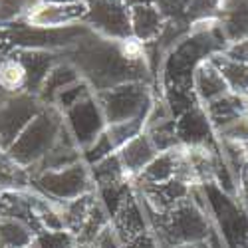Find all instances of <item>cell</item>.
Returning <instances> with one entry per match:
<instances>
[{
  "label": "cell",
  "instance_id": "6da1fadb",
  "mask_svg": "<svg viewBox=\"0 0 248 248\" xmlns=\"http://www.w3.org/2000/svg\"><path fill=\"white\" fill-rule=\"evenodd\" d=\"M70 62L93 92L129 81H147L151 74L147 64H135L123 56L119 40H106L95 34H90L72 48Z\"/></svg>",
  "mask_w": 248,
  "mask_h": 248
},
{
  "label": "cell",
  "instance_id": "7a4b0ae2",
  "mask_svg": "<svg viewBox=\"0 0 248 248\" xmlns=\"http://www.w3.org/2000/svg\"><path fill=\"white\" fill-rule=\"evenodd\" d=\"M147 218L155 232L157 246L161 248L202 242L209 240L213 232V220L206 213V206L199 204L193 199V193L187 201L175 204L165 213L147 211Z\"/></svg>",
  "mask_w": 248,
  "mask_h": 248
},
{
  "label": "cell",
  "instance_id": "3957f363",
  "mask_svg": "<svg viewBox=\"0 0 248 248\" xmlns=\"http://www.w3.org/2000/svg\"><path fill=\"white\" fill-rule=\"evenodd\" d=\"M62 127H64L62 113L56 108L44 106L40 109V113L20 131V135L6 149V153L30 173L50 153L54 143L58 141Z\"/></svg>",
  "mask_w": 248,
  "mask_h": 248
},
{
  "label": "cell",
  "instance_id": "277c9868",
  "mask_svg": "<svg viewBox=\"0 0 248 248\" xmlns=\"http://www.w3.org/2000/svg\"><path fill=\"white\" fill-rule=\"evenodd\" d=\"M93 95L108 125L147 117L153 106V93L147 81H129L109 90L93 92Z\"/></svg>",
  "mask_w": 248,
  "mask_h": 248
},
{
  "label": "cell",
  "instance_id": "5b68a950",
  "mask_svg": "<svg viewBox=\"0 0 248 248\" xmlns=\"http://www.w3.org/2000/svg\"><path fill=\"white\" fill-rule=\"evenodd\" d=\"M93 187L95 185L90 167L84 161H78L64 169L42 171L32 177V189L54 204H64L81 195L93 193Z\"/></svg>",
  "mask_w": 248,
  "mask_h": 248
},
{
  "label": "cell",
  "instance_id": "8992f818",
  "mask_svg": "<svg viewBox=\"0 0 248 248\" xmlns=\"http://www.w3.org/2000/svg\"><path fill=\"white\" fill-rule=\"evenodd\" d=\"M84 26L99 38L125 40L131 36L129 6L123 0H86Z\"/></svg>",
  "mask_w": 248,
  "mask_h": 248
},
{
  "label": "cell",
  "instance_id": "52a82bcc",
  "mask_svg": "<svg viewBox=\"0 0 248 248\" xmlns=\"http://www.w3.org/2000/svg\"><path fill=\"white\" fill-rule=\"evenodd\" d=\"M62 117H64L66 129L70 131V135L74 137V141L78 143V147L81 151L88 149L106 131V125H108L93 92L84 99H79L78 103H74L70 109L62 113Z\"/></svg>",
  "mask_w": 248,
  "mask_h": 248
},
{
  "label": "cell",
  "instance_id": "ba28073f",
  "mask_svg": "<svg viewBox=\"0 0 248 248\" xmlns=\"http://www.w3.org/2000/svg\"><path fill=\"white\" fill-rule=\"evenodd\" d=\"M44 106L32 93H18L0 99V149H8Z\"/></svg>",
  "mask_w": 248,
  "mask_h": 248
},
{
  "label": "cell",
  "instance_id": "9c48e42d",
  "mask_svg": "<svg viewBox=\"0 0 248 248\" xmlns=\"http://www.w3.org/2000/svg\"><path fill=\"white\" fill-rule=\"evenodd\" d=\"M86 10H88L86 2H76V4L40 2L26 14L22 22L34 28H68L76 24H84Z\"/></svg>",
  "mask_w": 248,
  "mask_h": 248
},
{
  "label": "cell",
  "instance_id": "30bf717a",
  "mask_svg": "<svg viewBox=\"0 0 248 248\" xmlns=\"http://www.w3.org/2000/svg\"><path fill=\"white\" fill-rule=\"evenodd\" d=\"M111 226L117 232L121 244L125 246L127 242H131L133 238L141 236L143 232H149V218H147V211L143 209V202L137 197V193H129L123 202L119 204V209L113 213L111 217Z\"/></svg>",
  "mask_w": 248,
  "mask_h": 248
},
{
  "label": "cell",
  "instance_id": "8fae6325",
  "mask_svg": "<svg viewBox=\"0 0 248 248\" xmlns=\"http://www.w3.org/2000/svg\"><path fill=\"white\" fill-rule=\"evenodd\" d=\"M119 163L123 171H125L127 179L133 183L135 177L147 167V165L159 155L155 143L151 141V137L143 131L139 135H135L133 139H129L125 145H121L117 151H115Z\"/></svg>",
  "mask_w": 248,
  "mask_h": 248
},
{
  "label": "cell",
  "instance_id": "7c38bea8",
  "mask_svg": "<svg viewBox=\"0 0 248 248\" xmlns=\"http://www.w3.org/2000/svg\"><path fill=\"white\" fill-rule=\"evenodd\" d=\"M129 16H131V36L143 44L157 42L163 36L165 26H167V18L163 16V12L155 2L129 6Z\"/></svg>",
  "mask_w": 248,
  "mask_h": 248
},
{
  "label": "cell",
  "instance_id": "4fadbf2b",
  "mask_svg": "<svg viewBox=\"0 0 248 248\" xmlns=\"http://www.w3.org/2000/svg\"><path fill=\"white\" fill-rule=\"evenodd\" d=\"M193 92L201 106H206V103L226 95L231 90L226 86L224 78L220 76V72L217 70V66L206 58L193 72Z\"/></svg>",
  "mask_w": 248,
  "mask_h": 248
},
{
  "label": "cell",
  "instance_id": "5bb4252c",
  "mask_svg": "<svg viewBox=\"0 0 248 248\" xmlns=\"http://www.w3.org/2000/svg\"><path fill=\"white\" fill-rule=\"evenodd\" d=\"M175 131L179 145H209L206 139L211 137L215 129L211 127L209 119H206L204 109L199 106L187 109L179 121H175Z\"/></svg>",
  "mask_w": 248,
  "mask_h": 248
},
{
  "label": "cell",
  "instance_id": "9a60e30c",
  "mask_svg": "<svg viewBox=\"0 0 248 248\" xmlns=\"http://www.w3.org/2000/svg\"><path fill=\"white\" fill-rule=\"evenodd\" d=\"M79 79H81V76L70 60L68 62H58V64L50 70L48 78L44 79V84H42V88H40L36 97L40 99L42 106H52V101L56 99V95L62 90L70 88L72 84H76V81H79Z\"/></svg>",
  "mask_w": 248,
  "mask_h": 248
},
{
  "label": "cell",
  "instance_id": "2e32d148",
  "mask_svg": "<svg viewBox=\"0 0 248 248\" xmlns=\"http://www.w3.org/2000/svg\"><path fill=\"white\" fill-rule=\"evenodd\" d=\"M179 169V157H177V147L171 151L159 153L145 169H143L131 185H161L177 177Z\"/></svg>",
  "mask_w": 248,
  "mask_h": 248
},
{
  "label": "cell",
  "instance_id": "e0dca14e",
  "mask_svg": "<svg viewBox=\"0 0 248 248\" xmlns=\"http://www.w3.org/2000/svg\"><path fill=\"white\" fill-rule=\"evenodd\" d=\"M28 86V72L24 62L14 52L10 56L0 58V92L4 95L26 93Z\"/></svg>",
  "mask_w": 248,
  "mask_h": 248
},
{
  "label": "cell",
  "instance_id": "ac0fdd59",
  "mask_svg": "<svg viewBox=\"0 0 248 248\" xmlns=\"http://www.w3.org/2000/svg\"><path fill=\"white\" fill-rule=\"evenodd\" d=\"M209 60L217 66V70L220 72V76L224 78L226 86H229L232 93H242V95L248 93V62L232 60L224 56L222 52L211 56Z\"/></svg>",
  "mask_w": 248,
  "mask_h": 248
},
{
  "label": "cell",
  "instance_id": "d6986e66",
  "mask_svg": "<svg viewBox=\"0 0 248 248\" xmlns=\"http://www.w3.org/2000/svg\"><path fill=\"white\" fill-rule=\"evenodd\" d=\"M28 189H32V177L28 169L18 165L4 149H0V193Z\"/></svg>",
  "mask_w": 248,
  "mask_h": 248
},
{
  "label": "cell",
  "instance_id": "ffe728a7",
  "mask_svg": "<svg viewBox=\"0 0 248 248\" xmlns=\"http://www.w3.org/2000/svg\"><path fill=\"white\" fill-rule=\"evenodd\" d=\"M36 231L26 222L12 218V217H0V248H30Z\"/></svg>",
  "mask_w": 248,
  "mask_h": 248
},
{
  "label": "cell",
  "instance_id": "44dd1931",
  "mask_svg": "<svg viewBox=\"0 0 248 248\" xmlns=\"http://www.w3.org/2000/svg\"><path fill=\"white\" fill-rule=\"evenodd\" d=\"M145 119L147 117H139V119H131V121H121V123H111L106 125V133L111 141V145L115 147V151L125 145L129 139H133L135 135L145 131Z\"/></svg>",
  "mask_w": 248,
  "mask_h": 248
},
{
  "label": "cell",
  "instance_id": "7402d4cb",
  "mask_svg": "<svg viewBox=\"0 0 248 248\" xmlns=\"http://www.w3.org/2000/svg\"><path fill=\"white\" fill-rule=\"evenodd\" d=\"M30 248H78V242L70 231H40Z\"/></svg>",
  "mask_w": 248,
  "mask_h": 248
},
{
  "label": "cell",
  "instance_id": "603a6c76",
  "mask_svg": "<svg viewBox=\"0 0 248 248\" xmlns=\"http://www.w3.org/2000/svg\"><path fill=\"white\" fill-rule=\"evenodd\" d=\"M88 248H123V244H121L117 232L113 231V226H111V222H109V224L103 226L101 232L93 238L92 246H88Z\"/></svg>",
  "mask_w": 248,
  "mask_h": 248
},
{
  "label": "cell",
  "instance_id": "cb8c5ba5",
  "mask_svg": "<svg viewBox=\"0 0 248 248\" xmlns=\"http://www.w3.org/2000/svg\"><path fill=\"white\" fill-rule=\"evenodd\" d=\"M222 54L232 58V60H238V62H248V38L238 40V42L231 44Z\"/></svg>",
  "mask_w": 248,
  "mask_h": 248
},
{
  "label": "cell",
  "instance_id": "d4e9b609",
  "mask_svg": "<svg viewBox=\"0 0 248 248\" xmlns=\"http://www.w3.org/2000/svg\"><path fill=\"white\" fill-rule=\"evenodd\" d=\"M236 199L238 202L248 211V165L242 169V173L238 175V181H236Z\"/></svg>",
  "mask_w": 248,
  "mask_h": 248
},
{
  "label": "cell",
  "instance_id": "484cf974",
  "mask_svg": "<svg viewBox=\"0 0 248 248\" xmlns=\"http://www.w3.org/2000/svg\"><path fill=\"white\" fill-rule=\"evenodd\" d=\"M42 2H52V4H76V2H86V0H42Z\"/></svg>",
  "mask_w": 248,
  "mask_h": 248
},
{
  "label": "cell",
  "instance_id": "4316f807",
  "mask_svg": "<svg viewBox=\"0 0 248 248\" xmlns=\"http://www.w3.org/2000/svg\"><path fill=\"white\" fill-rule=\"evenodd\" d=\"M127 6H135V4H147V2H155V0H123Z\"/></svg>",
  "mask_w": 248,
  "mask_h": 248
}]
</instances>
